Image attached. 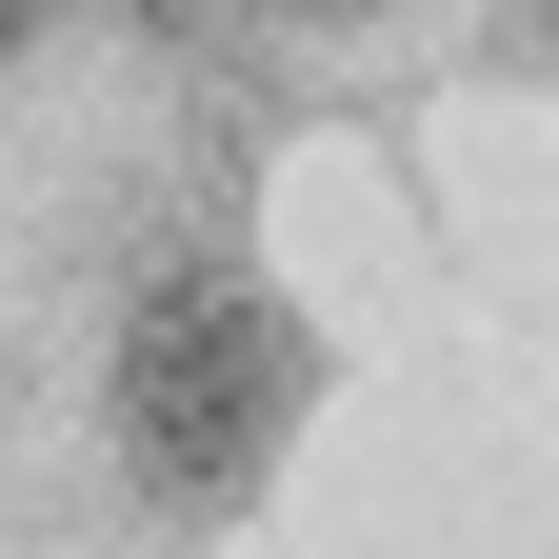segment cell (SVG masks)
<instances>
[{
    "label": "cell",
    "mask_w": 559,
    "mask_h": 559,
    "mask_svg": "<svg viewBox=\"0 0 559 559\" xmlns=\"http://www.w3.org/2000/svg\"><path fill=\"white\" fill-rule=\"evenodd\" d=\"M300 320L260 300V280H160V300L120 320V460H140V500H180V520H221L280 479V440H300Z\"/></svg>",
    "instance_id": "obj_1"
},
{
    "label": "cell",
    "mask_w": 559,
    "mask_h": 559,
    "mask_svg": "<svg viewBox=\"0 0 559 559\" xmlns=\"http://www.w3.org/2000/svg\"><path fill=\"white\" fill-rule=\"evenodd\" d=\"M21 21H40V0H0V40H21Z\"/></svg>",
    "instance_id": "obj_2"
}]
</instances>
